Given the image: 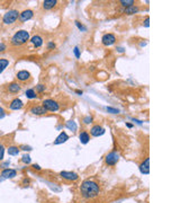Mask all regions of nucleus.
<instances>
[{"mask_svg": "<svg viewBox=\"0 0 180 203\" xmlns=\"http://www.w3.org/2000/svg\"><path fill=\"white\" fill-rule=\"evenodd\" d=\"M118 160H119V153L116 150L107 153L106 158H105V161H106V164L108 166H115L117 164Z\"/></svg>", "mask_w": 180, "mask_h": 203, "instance_id": "39448f33", "label": "nucleus"}, {"mask_svg": "<svg viewBox=\"0 0 180 203\" xmlns=\"http://www.w3.org/2000/svg\"><path fill=\"white\" fill-rule=\"evenodd\" d=\"M6 116V113H5V111L2 110V111H0V118H4Z\"/></svg>", "mask_w": 180, "mask_h": 203, "instance_id": "58836bf2", "label": "nucleus"}, {"mask_svg": "<svg viewBox=\"0 0 180 203\" xmlns=\"http://www.w3.org/2000/svg\"><path fill=\"white\" fill-rule=\"evenodd\" d=\"M126 126H127V128H129V129H132V128H133V124H131V123H126Z\"/></svg>", "mask_w": 180, "mask_h": 203, "instance_id": "37998d69", "label": "nucleus"}, {"mask_svg": "<svg viewBox=\"0 0 180 203\" xmlns=\"http://www.w3.org/2000/svg\"><path fill=\"white\" fill-rule=\"evenodd\" d=\"M22 161L24 164H26V165H27V164H30V161H32V158H30V156H29V155H24V156L22 157Z\"/></svg>", "mask_w": 180, "mask_h": 203, "instance_id": "a878e982", "label": "nucleus"}, {"mask_svg": "<svg viewBox=\"0 0 180 203\" xmlns=\"http://www.w3.org/2000/svg\"><path fill=\"white\" fill-rule=\"evenodd\" d=\"M69 140V135L63 131V132H61L60 134L56 137L55 141H54V145H61V143H64V142H67V141Z\"/></svg>", "mask_w": 180, "mask_h": 203, "instance_id": "2eb2a0df", "label": "nucleus"}, {"mask_svg": "<svg viewBox=\"0 0 180 203\" xmlns=\"http://www.w3.org/2000/svg\"><path fill=\"white\" fill-rule=\"evenodd\" d=\"M74 23H75L77 27H78L79 29H80V31H82V32H86V31H87V27H84L83 25H82V24H81L80 22H78V20H75Z\"/></svg>", "mask_w": 180, "mask_h": 203, "instance_id": "cd10ccee", "label": "nucleus"}, {"mask_svg": "<svg viewBox=\"0 0 180 203\" xmlns=\"http://www.w3.org/2000/svg\"><path fill=\"white\" fill-rule=\"evenodd\" d=\"M29 183H30V180H29V178H27V177H25V178L22 180V186H27V185H29Z\"/></svg>", "mask_w": 180, "mask_h": 203, "instance_id": "72a5a7b5", "label": "nucleus"}, {"mask_svg": "<svg viewBox=\"0 0 180 203\" xmlns=\"http://www.w3.org/2000/svg\"><path fill=\"white\" fill-rule=\"evenodd\" d=\"M32 167H33V169H35V170H41V169H42L39 167V165H37V164H34Z\"/></svg>", "mask_w": 180, "mask_h": 203, "instance_id": "e433bc0d", "label": "nucleus"}, {"mask_svg": "<svg viewBox=\"0 0 180 203\" xmlns=\"http://www.w3.org/2000/svg\"><path fill=\"white\" fill-rule=\"evenodd\" d=\"M16 78L19 81H27L28 79L30 78V73L28 72L27 70H22L16 73Z\"/></svg>", "mask_w": 180, "mask_h": 203, "instance_id": "f8f14e48", "label": "nucleus"}, {"mask_svg": "<svg viewBox=\"0 0 180 203\" xmlns=\"http://www.w3.org/2000/svg\"><path fill=\"white\" fill-rule=\"evenodd\" d=\"M25 95H26V97L29 98V99H34V98H36V97H37L36 91H35L34 89H32V88H29V89L26 90V91H25Z\"/></svg>", "mask_w": 180, "mask_h": 203, "instance_id": "5701e85b", "label": "nucleus"}, {"mask_svg": "<svg viewBox=\"0 0 180 203\" xmlns=\"http://www.w3.org/2000/svg\"><path fill=\"white\" fill-rule=\"evenodd\" d=\"M79 139H80V142L81 143H83V145H87L90 140V134L88 131H82L80 134H79Z\"/></svg>", "mask_w": 180, "mask_h": 203, "instance_id": "a211bd4d", "label": "nucleus"}, {"mask_svg": "<svg viewBox=\"0 0 180 203\" xmlns=\"http://www.w3.org/2000/svg\"><path fill=\"white\" fill-rule=\"evenodd\" d=\"M28 41H29V32L25 29H20L14 34V36L10 39V43L12 46H20L27 43Z\"/></svg>", "mask_w": 180, "mask_h": 203, "instance_id": "f03ea898", "label": "nucleus"}, {"mask_svg": "<svg viewBox=\"0 0 180 203\" xmlns=\"http://www.w3.org/2000/svg\"><path fill=\"white\" fill-rule=\"evenodd\" d=\"M60 176L62 178L67 180H77L79 178V175L77 173H73V172H61L60 173Z\"/></svg>", "mask_w": 180, "mask_h": 203, "instance_id": "9d476101", "label": "nucleus"}, {"mask_svg": "<svg viewBox=\"0 0 180 203\" xmlns=\"http://www.w3.org/2000/svg\"><path fill=\"white\" fill-rule=\"evenodd\" d=\"M36 90L38 91V93H44L45 91V86L42 84H38L37 86H36Z\"/></svg>", "mask_w": 180, "mask_h": 203, "instance_id": "7c9ffc66", "label": "nucleus"}, {"mask_svg": "<svg viewBox=\"0 0 180 203\" xmlns=\"http://www.w3.org/2000/svg\"><path fill=\"white\" fill-rule=\"evenodd\" d=\"M92 116L91 115H88V116H86V118H83V123L84 124H90L92 123Z\"/></svg>", "mask_w": 180, "mask_h": 203, "instance_id": "c85d7f7f", "label": "nucleus"}, {"mask_svg": "<svg viewBox=\"0 0 180 203\" xmlns=\"http://www.w3.org/2000/svg\"><path fill=\"white\" fill-rule=\"evenodd\" d=\"M57 1L56 0H44L43 1V8L45 10H50V9H53L56 6Z\"/></svg>", "mask_w": 180, "mask_h": 203, "instance_id": "6ab92c4d", "label": "nucleus"}, {"mask_svg": "<svg viewBox=\"0 0 180 203\" xmlns=\"http://www.w3.org/2000/svg\"><path fill=\"white\" fill-rule=\"evenodd\" d=\"M34 17V11L32 10V9H25L24 11H22V12H19V20L22 23L24 22H27V20H29V19H32Z\"/></svg>", "mask_w": 180, "mask_h": 203, "instance_id": "0eeeda50", "label": "nucleus"}, {"mask_svg": "<svg viewBox=\"0 0 180 203\" xmlns=\"http://www.w3.org/2000/svg\"><path fill=\"white\" fill-rule=\"evenodd\" d=\"M19 17V12L16 9H10L9 11H7L4 17H2V23L5 25H11L16 22Z\"/></svg>", "mask_w": 180, "mask_h": 203, "instance_id": "7ed1b4c3", "label": "nucleus"}, {"mask_svg": "<svg viewBox=\"0 0 180 203\" xmlns=\"http://www.w3.org/2000/svg\"><path fill=\"white\" fill-rule=\"evenodd\" d=\"M75 93H77L78 95H82V90H79V89H77V90H75Z\"/></svg>", "mask_w": 180, "mask_h": 203, "instance_id": "a19ab883", "label": "nucleus"}, {"mask_svg": "<svg viewBox=\"0 0 180 203\" xmlns=\"http://www.w3.org/2000/svg\"><path fill=\"white\" fill-rule=\"evenodd\" d=\"M99 192H100L99 185L94 180H84L80 186V193L86 200L96 197L99 194Z\"/></svg>", "mask_w": 180, "mask_h": 203, "instance_id": "f257e3e1", "label": "nucleus"}, {"mask_svg": "<svg viewBox=\"0 0 180 203\" xmlns=\"http://www.w3.org/2000/svg\"><path fill=\"white\" fill-rule=\"evenodd\" d=\"M119 4L123 6L124 8H127V7H131V6H134L135 1L134 0H122V1H119Z\"/></svg>", "mask_w": 180, "mask_h": 203, "instance_id": "b1692460", "label": "nucleus"}, {"mask_svg": "<svg viewBox=\"0 0 180 203\" xmlns=\"http://www.w3.org/2000/svg\"><path fill=\"white\" fill-rule=\"evenodd\" d=\"M22 89V86L18 84V83H11V84L8 85V91L11 93V94H17V93H19Z\"/></svg>", "mask_w": 180, "mask_h": 203, "instance_id": "dca6fc26", "label": "nucleus"}, {"mask_svg": "<svg viewBox=\"0 0 180 203\" xmlns=\"http://www.w3.org/2000/svg\"><path fill=\"white\" fill-rule=\"evenodd\" d=\"M139 7L137 6H131V7H127V8H124V9H122V11H123L124 14H126V15H134V14H136V12H139Z\"/></svg>", "mask_w": 180, "mask_h": 203, "instance_id": "aec40b11", "label": "nucleus"}, {"mask_svg": "<svg viewBox=\"0 0 180 203\" xmlns=\"http://www.w3.org/2000/svg\"><path fill=\"white\" fill-rule=\"evenodd\" d=\"M19 149H22V150H25V151H29V150H32V148L29 146H22Z\"/></svg>", "mask_w": 180, "mask_h": 203, "instance_id": "c9c22d12", "label": "nucleus"}, {"mask_svg": "<svg viewBox=\"0 0 180 203\" xmlns=\"http://www.w3.org/2000/svg\"><path fill=\"white\" fill-rule=\"evenodd\" d=\"M140 172L146 175L150 173V158H145V160L140 165Z\"/></svg>", "mask_w": 180, "mask_h": 203, "instance_id": "ddd939ff", "label": "nucleus"}, {"mask_svg": "<svg viewBox=\"0 0 180 203\" xmlns=\"http://www.w3.org/2000/svg\"><path fill=\"white\" fill-rule=\"evenodd\" d=\"M9 66V60L8 59H0V73L4 72V70H5L6 68Z\"/></svg>", "mask_w": 180, "mask_h": 203, "instance_id": "4be33fe9", "label": "nucleus"}, {"mask_svg": "<svg viewBox=\"0 0 180 203\" xmlns=\"http://www.w3.org/2000/svg\"><path fill=\"white\" fill-rule=\"evenodd\" d=\"M29 41H30V43H32L35 47H41V46L43 45V39H42L39 35H34L33 37L29 39Z\"/></svg>", "mask_w": 180, "mask_h": 203, "instance_id": "f3484780", "label": "nucleus"}, {"mask_svg": "<svg viewBox=\"0 0 180 203\" xmlns=\"http://www.w3.org/2000/svg\"><path fill=\"white\" fill-rule=\"evenodd\" d=\"M65 126L71 131H77V124H75L74 121H68L65 123Z\"/></svg>", "mask_w": 180, "mask_h": 203, "instance_id": "393cba45", "label": "nucleus"}, {"mask_svg": "<svg viewBox=\"0 0 180 203\" xmlns=\"http://www.w3.org/2000/svg\"><path fill=\"white\" fill-rule=\"evenodd\" d=\"M106 110H107V112L112 113V114H118V113H119V110L114 108V107H106Z\"/></svg>", "mask_w": 180, "mask_h": 203, "instance_id": "bb28decb", "label": "nucleus"}, {"mask_svg": "<svg viewBox=\"0 0 180 203\" xmlns=\"http://www.w3.org/2000/svg\"><path fill=\"white\" fill-rule=\"evenodd\" d=\"M117 51H118V52H120V53H123L124 49H123V47H117Z\"/></svg>", "mask_w": 180, "mask_h": 203, "instance_id": "79ce46f5", "label": "nucleus"}, {"mask_svg": "<svg viewBox=\"0 0 180 203\" xmlns=\"http://www.w3.org/2000/svg\"><path fill=\"white\" fill-rule=\"evenodd\" d=\"M24 106V103L20 98H14L9 104V108L12 111H18V110H22Z\"/></svg>", "mask_w": 180, "mask_h": 203, "instance_id": "1a4fd4ad", "label": "nucleus"}, {"mask_svg": "<svg viewBox=\"0 0 180 203\" xmlns=\"http://www.w3.org/2000/svg\"><path fill=\"white\" fill-rule=\"evenodd\" d=\"M8 165H9V161H6V163H4L1 165V167H6V166H8Z\"/></svg>", "mask_w": 180, "mask_h": 203, "instance_id": "ea45409f", "label": "nucleus"}, {"mask_svg": "<svg viewBox=\"0 0 180 203\" xmlns=\"http://www.w3.org/2000/svg\"><path fill=\"white\" fill-rule=\"evenodd\" d=\"M20 151V149L16 146H10L8 149H7V152H8V155H10V156H18V153Z\"/></svg>", "mask_w": 180, "mask_h": 203, "instance_id": "412c9836", "label": "nucleus"}, {"mask_svg": "<svg viewBox=\"0 0 180 203\" xmlns=\"http://www.w3.org/2000/svg\"><path fill=\"white\" fill-rule=\"evenodd\" d=\"M115 42H116V36L112 33H107L101 37V43L105 45V46H110Z\"/></svg>", "mask_w": 180, "mask_h": 203, "instance_id": "423d86ee", "label": "nucleus"}, {"mask_svg": "<svg viewBox=\"0 0 180 203\" xmlns=\"http://www.w3.org/2000/svg\"><path fill=\"white\" fill-rule=\"evenodd\" d=\"M2 110H4V108H2V107L0 106V111H2Z\"/></svg>", "mask_w": 180, "mask_h": 203, "instance_id": "c03bdc74", "label": "nucleus"}, {"mask_svg": "<svg viewBox=\"0 0 180 203\" xmlns=\"http://www.w3.org/2000/svg\"><path fill=\"white\" fill-rule=\"evenodd\" d=\"M4 156H5V147L2 143H0V160L4 159Z\"/></svg>", "mask_w": 180, "mask_h": 203, "instance_id": "c756f323", "label": "nucleus"}, {"mask_svg": "<svg viewBox=\"0 0 180 203\" xmlns=\"http://www.w3.org/2000/svg\"><path fill=\"white\" fill-rule=\"evenodd\" d=\"M30 113L34 115H44L47 113V111L42 105H36V106H33L30 108Z\"/></svg>", "mask_w": 180, "mask_h": 203, "instance_id": "4468645a", "label": "nucleus"}, {"mask_svg": "<svg viewBox=\"0 0 180 203\" xmlns=\"http://www.w3.org/2000/svg\"><path fill=\"white\" fill-rule=\"evenodd\" d=\"M6 50H7V45L1 42V43H0V52H5Z\"/></svg>", "mask_w": 180, "mask_h": 203, "instance_id": "f704fd0d", "label": "nucleus"}, {"mask_svg": "<svg viewBox=\"0 0 180 203\" xmlns=\"http://www.w3.org/2000/svg\"><path fill=\"white\" fill-rule=\"evenodd\" d=\"M47 49L49 50H54L55 49V43L54 42H49L47 43Z\"/></svg>", "mask_w": 180, "mask_h": 203, "instance_id": "473e14b6", "label": "nucleus"}, {"mask_svg": "<svg viewBox=\"0 0 180 203\" xmlns=\"http://www.w3.org/2000/svg\"><path fill=\"white\" fill-rule=\"evenodd\" d=\"M73 52H74V55H75V58H77V59H79V58H80V50H79L78 46H75V47H74Z\"/></svg>", "mask_w": 180, "mask_h": 203, "instance_id": "2f4dec72", "label": "nucleus"}, {"mask_svg": "<svg viewBox=\"0 0 180 203\" xmlns=\"http://www.w3.org/2000/svg\"><path fill=\"white\" fill-rule=\"evenodd\" d=\"M149 22H150V18H149V17H146V18H145V23H144V26H145V27H149V26H150Z\"/></svg>", "mask_w": 180, "mask_h": 203, "instance_id": "4c0bfd02", "label": "nucleus"}, {"mask_svg": "<svg viewBox=\"0 0 180 203\" xmlns=\"http://www.w3.org/2000/svg\"><path fill=\"white\" fill-rule=\"evenodd\" d=\"M42 106L44 107L46 111H51V112H56V111L60 110L59 103L55 101H53V99H50V98L44 99V101L42 102Z\"/></svg>", "mask_w": 180, "mask_h": 203, "instance_id": "20e7f679", "label": "nucleus"}, {"mask_svg": "<svg viewBox=\"0 0 180 203\" xmlns=\"http://www.w3.org/2000/svg\"><path fill=\"white\" fill-rule=\"evenodd\" d=\"M105 133V129L100 126L99 124H97V125H94L91 129H90V134L92 135V137H100Z\"/></svg>", "mask_w": 180, "mask_h": 203, "instance_id": "9b49d317", "label": "nucleus"}, {"mask_svg": "<svg viewBox=\"0 0 180 203\" xmlns=\"http://www.w3.org/2000/svg\"><path fill=\"white\" fill-rule=\"evenodd\" d=\"M1 177L4 178V180H8V178H14V177H16L17 176V172L15 169H11V168H5L2 172H1Z\"/></svg>", "mask_w": 180, "mask_h": 203, "instance_id": "6e6552de", "label": "nucleus"}]
</instances>
